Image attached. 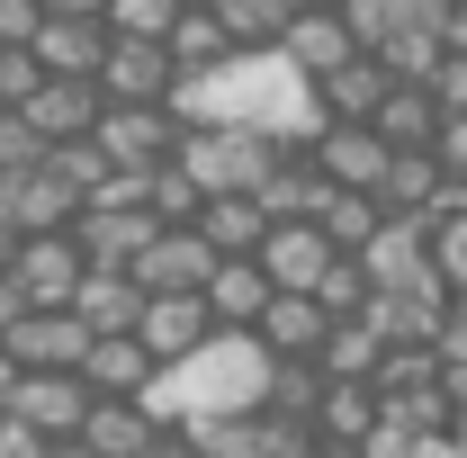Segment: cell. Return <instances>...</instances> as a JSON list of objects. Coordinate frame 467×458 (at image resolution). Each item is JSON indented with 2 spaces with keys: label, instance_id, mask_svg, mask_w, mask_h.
Segmentation results:
<instances>
[{
  "label": "cell",
  "instance_id": "obj_1",
  "mask_svg": "<svg viewBox=\"0 0 467 458\" xmlns=\"http://www.w3.org/2000/svg\"><path fill=\"white\" fill-rule=\"evenodd\" d=\"M279 153H288V135H270V126H252V117H198V126L180 135L171 162L216 198V189H261Z\"/></svg>",
  "mask_w": 467,
  "mask_h": 458
},
{
  "label": "cell",
  "instance_id": "obj_2",
  "mask_svg": "<svg viewBox=\"0 0 467 458\" xmlns=\"http://www.w3.org/2000/svg\"><path fill=\"white\" fill-rule=\"evenodd\" d=\"M90 378L81 369H27L18 378V396H9V413L46 441V450H81V422H90Z\"/></svg>",
  "mask_w": 467,
  "mask_h": 458
},
{
  "label": "cell",
  "instance_id": "obj_3",
  "mask_svg": "<svg viewBox=\"0 0 467 458\" xmlns=\"http://www.w3.org/2000/svg\"><path fill=\"white\" fill-rule=\"evenodd\" d=\"M0 207H9L18 234H55V225H72V216L90 207V189L46 153V162H27V172H0Z\"/></svg>",
  "mask_w": 467,
  "mask_h": 458
},
{
  "label": "cell",
  "instance_id": "obj_4",
  "mask_svg": "<svg viewBox=\"0 0 467 458\" xmlns=\"http://www.w3.org/2000/svg\"><path fill=\"white\" fill-rule=\"evenodd\" d=\"M90 135L109 144V162H171V153H180V135H189V126H180V117H171V99H109Z\"/></svg>",
  "mask_w": 467,
  "mask_h": 458
},
{
  "label": "cell",
  "instance_id": "obj_5",
  "mask_svg": "<svg viewBox=\"0 0 467 458\" xmlns=\"http://www.w3.org/2000/svg\"><path fill=\"white\" fill-rule=\"evenodd\" d=\"M135 333H144V350H153V359L171 369V359H189L198 342H216L225 324H216L207 287H153V297H144V324H135Z\"/></svg>",
  "mask_w": 467,
  "mask_h": 458
},
{
  "label": "cell",
  "instance_id": "obj_6",
  "mask_svg": "<svg viewBox=\"0 0 467 458\" xmlns=\"http://www.w3.org/2000/svg\"><path fill=\"white\" fill-rule=\"evenodd\" d=\"M324 333H333V306L315 287H270V306L252 315V342L270 359H324Z\"/></svg>",
  "mask_w": 467,
  "mask_h": 458
},
{
  "label": "cell",
  "instance_id": "obj_7",
  "mask_svg": "<svg viewBox=\"0 0 467 458\" xmlns=\"http://www.w3.org/2000/svg\"><path fill=\"white\" fill-rule=\"evenodd\" d=\"M9 270H18V287H27V306H72L90 252H81V234H72V225H55V234H18Z\"/></svg>",
  "mask_w": 467,
  "mask_h": 458
},
{
  "label": "cell",
  "instance_id": "obj_8",
  "mask_svg": "<svg viewBox=\"0 0 467 458\" xmlns=\"http://www.w3.org/2000/svg\"><path fill=\"white\" fill-rule=\"evenodd\" d=\"M333 234H324V216H270V234H261V270H270V287H315L324 270H333Z\"/></svg>",
  "mask_w": 467,
  "mask_h": 458
},
{
  "label": "cell",
  "instance_id": "obj_9",
  "mask_svg": "<svg viewBox=\"0 0 467 458\" xmlns=\"http://www.w3.org/2000/svg\"><path fill=\"white\" fill-rule=\"evenodd\" d=\"M279 55H288L306 81H324L333 63H350V55H359V36H350L342 0H296V18H288V36H279Z\"/></svg>",
  "mask_w": 467,
  "mask_h": 458
},
{
  "label": "cell",
  "instance_id": "obj_10",
  "mask_svg": "<svg viewBox=\"0 0 467 458\" xmlns=\"http://www.w3.org/2000/svg\"><path fill=\"white\" fill-rule=\"evenodd\" d=\"M171 81H180L171 36H109V63H99L109 99H171Z\"/></svg>",
  "mask_w": 467,
  "mask_h": 458
},
{
  "label": "cell",
  "instance_id": "obj_11",
  "mask_svg": "<svg viewBox=\"0 0 467 458\" xmlns=\"http://www.w3.org/2000/svg\"><path fill=\"white\" fill-rule=\"evenodd\" d=\"M72 234H81V252H90V261L135 270V252L162 234V216H153V207H126V198H90V207L72 216Z\"/></svg>",
  "mask_w": 467,
  "mask_h": 458
},
{
  "label": "cell",
  "instance_id": "obj_12",
  "mask_svg": "<svg viewBox=\"0 0 467 458\" xmlns=\"http://www.w3.org/2000/svg\"><path fill=\"white\" fill-rule=\"evenodd\" d=\"M18 109L36 117V135H46V144H63V135H90V126H99L109 90H99L90 72H46V81H36V90L18 99Z\"/></svg>",
  "mask_w": 467,
  "mask_h": 458
},
{
  "label": "cell",
  "instance_id": "obj_13",
  "mask_svg": "<svg viewBox=\"0 0 467 458\" xmlns=\"http://www.w3.org/2000/svg\"><path fill=\"white\" fill-rule=\"evenodd\" d=\"M9 350H18V369H81L90 324H81V306H27L9 324Z\"/></svg>",
  "mask_w": 467,
  "mask_h": 458
},
{
  "label": "cell",
  "instance_id": "obj_14",
  "mask_svg": "<svg viewBox=\"0 0 467 458\" xmlns=\"http://www.w3.org/2000/svg\"><path fill=\"white\" fill-rule=\"evenodd\" d=\"M216 261H225V252L207 243V225H162L144 252H135V279L144 287H207Z\"/></svg>",
  "mask_w": 467,
  "mask_h": 458
},
{
  "label": "cell",
  "instance_id": "obj_15",
  "mask_svg": "<svg viewBox=\"0 0 467 458\" xmlns=\"http://www.w3.org/2000/svg\"><path fill=\"white\" fill-rule=\"evenodd\" d=\"M144 297H153V287L135 279V270H109V261H90L81 287H72V306H81L90 333H135V324H144Z\"/></svg>",
  "mask_w": 467,
  "mask_h": 458
},
{
  "label": "cell",
  "instance_id": "obj_16",
  "mask_svg": "<svg viewBox=\"0 0 467 458\" xmlns=\"http://www.w3.org/2000/svg\"><path fill=\"white\" fill-rule=\"evenodd\" d=\"M81 378H90L99 396H144V387L162 378V359L144 350V333H90V350H81Z\"/></svg>",
  "mask_w": 467,
  "mask_h": 458
},
{
  "label": "cell",
  "instance_id": "obj_17",
  "mask_svg": "<svg viewBox=\"0 0 467 458\" xmlns=\"http://www.w3.org/2000/svg\"><path fill=\"white\" fill-rule=\"evenodd\" d=\"M378 378H324V404H315V441L324 450H359L378 432Z\"/></svg>",
  "mask_w": 467,
  "mask_h": 458
},
{
  "label": "cell",
  "instance_id": "obj_18",
  "mask_svg": "<svg viewBox=\"0 0 467 458\" xmlns=\"http://www.w3.org/2000/svg\"><path fill=\"white\" fill-rule=\"evenodd\" d=\"M396 90V72H387V55L378 46H359L350 63H333L324 81H315V99H324V117H378V99Z\"/></svg>",
  "mask_w": 467,
  "mask_h": 458
},
{
  "label": "cell",
  "instance_id": "obj_19",
  "mask_svg": "<svg viewBox=\"0 0 467 458\" xmlns=\"http://www.w3.org/2000/svg\"><path fill=\"white\" fill-rule=\"evenodd\" d=\"M207 306H216V324H243V333H252V315L270 306V270H261V252H225V261L207 270Z\"/></svg>",
  "mask_w": 467,
  "mask_h": 458
},
{
  "label": "cell",
  "instance_id": "obj_20",
  "mask_svg": "<svg viewBox=\"0 0 467 458\" xmlns=\"http://www.w3.org/2000/svg\"><path fill=\"white\" fill-rule=\"evenodd\" d=\"M198 225L216 252H261V234H270V207H261V189H216L207 207H198Z\"/></svg>",
  "mask_w": 467,
  "mask_h": 458
},
{
  "label": "cell",
  "instance_id": "obj_21",
  "mask_svg": "<svg viewBox=\"0 0 467 458\" xmlns=\"http://www.w3.org/2000/svg\"><path fill=\"white\" fill-rule=\"evenodd\" d=\"M189 450H207V458H270V422H261V404H243V413H189Z\"/></svg>",
  "mask_w": 467,
  "mask_h": 458
},
{
  "label": "cell",
  "instance_id": "obj_22",
  "mask_svg": "<svg viewBox=\"0 0 467 458\" xmlns=\"http://www.w3.org/2000/svg\"><path fill=\"white\" fill-rule=\"evenodd\" d=\"M171 55H180V72H216V63L234 55V36H225V18H216V0H189L171 18Z\"/></svg>",
  "mask_w": 467,
  "mask_h": 458
},
{
  "label": "cell",
  "instance_id": "obj_23",
  "mask_svg": "<svg viewBox=\"0 0 467 458\" xmlns=\"http://www.w3.org/2000/svg\"><path fill=\"white\" fill-rule=\"evenodd\" d=\"M378 135H387V144H431V135H441V99H431V81H396V90L378 99Z\"/></svg>",
  "mask_w": 467,
  "mask_h": 458
},
{
  "label": "cell",
  "instance_id": "obj_24",
  "mask_svg": "<svg viewBox=\"0 0 467 458\" xmlns=\"http://www.w3.org/2000/svg\"><path fill=\"white\" fill-rule=\"evenodd\" d=\"M378 359H387V333H378L368 315H333V333H324V369H333V378H378Z\"/></svg>",
  "mask_w": 467,
  "mask_h": 458
},
{
  "label": "cell",
  "instance_id": "obj_25",
  "mask_svg": "<svg viewBox=\"0 0 467 458\" xmlns=\"http://www.w3.org/2000/svg\"><path fill=\"white\" fill-rule=\"evenodd\" d=\"M216 18H225L234 55H261V46H279L296 18V0H216Z\"/></svg>",
  "mask_w": 467,
  "mask_h": 458
},
{
  "label": "cell",
  "instance_id": "obj_26",
  "mask_svg": "<svg viewBox=\"0 0 467 458\" xmlns=\"http://www.w3.org/2000/svg\"><path fill=\"white\" fill-rule=\"evenodd\" d=\"M324 378H333V369H324V359H270V413H296V422H315V404H324Z\"/></svg>",
  "mask_w": 467,
  "mask_h": 458
},
{
  "label": "cell",
  "instance_id": "obj_27",
  "mask_svg": "<svg viewBox=\"0 0 467 458\" xmlns=\"http://www.w3.org/2000/svg\"><path fill=\"white\" fill-rule=\"evenodd\" d=\"M378 225H387V198H378V189H333V198H324V234H333L342 252H359Z\"/></svg>",
  "mask_w": 467,
  "mask_h": 458
},
{
  "label": "cell",
  "instance_id": "obj_28",
  "mask_svg": "<svg viewBox=\"0 0 467 458\" xmlns=\"http://www.w3.org/2000/svg\"><path fill=\"white\" fill-rule=\"evenodd\" d=\"M368 261H359V252H333V270H324V279H315V297H324V306H333V315H359V306H368Z\"/></svg>",
  "mask_w": 467,
  "mask_h": 458
},
{
  "label": "cell",
  "instance_id": "obj_29",
  "mask_svg": "<svg viewBox=\"0 0 467 458\" xmlns=\"http://www.w3.org/2000/svg\"><path fill=\"white\" fill-rule=\"evenodd\" d=\"M198 207H207V189L180 172V162H162V172H153V216H162V225H198Z\"/></svg>",
  "mask_w": 467,
  "mask_h": 458
},
{
  "label": "cell",
  "instance_id": "obj_30",
  "mask_svg": "<svg viewBox=\"0 0 467 458\" xmlns=\"http://www.w3.org/2000/svg\"><path fill=\"white\" fill-rule=\"evenodd\" d=\"M431 261H441L450 287H467V207H441L431 216Z\"/></svg>",
  "mask_w": 467,
  "mask_h": 458
},
{
  "label": "cell",
  "instance_id": "obj_31",
  "mask_svg": "<svg viewBox=\"0 0 467 458\" xmlns=\"http://www.w3.org/2000/svg\"><path fill=\"white\" fill-rule=\"evenodd\" d=\"M189 0H109V27L117 36H171V18Z\"/></svg>",
  "mask_w": 467,
  "mask_h": 458
},
{
  "label": "cell",
  "instance_id": "obj_32",
  "mask_svg": "<svg viewBox=\"0 0 467 458\" xmlns=\"http://www.w3.org/2000/svg\"><path fill=\"white\" fill-rule=\"evenodd\" d=\"M27 162H46L36 117H27V109H0V172H27Z\"/></svg>",
  "mask_w": 467,
  "mask_h": 458
},
{
  "label": "cell",
  "instance_id": "obj_33",
  "mask_svg": "<svg viewBox=\"0 0 467 458\" xmlns=\"http://www.w3.org/2000/svg\"><path fill=\"white\" fill-rule=\"evenodd\" d=\"M46 81V63H36V46H0V109H18L27 90Z\"/></svg>",
  "mask_w": 467,
  "mask_h": 458
},
{
  "label": "cell",
  "instance_id": "obj_34",
  "mask_svg": "<svg viewBox=\"0 0 467 458\" xmlns=\"http://www.w3.org/2000/svg\"><path fill=\"white\" fill-rule=\"evenodd\" d=\"M46 27V0H0V46H27Z\"/></svg>",
  "mask_w": 467,
  "mask_h": 458
},
{
  "label": "cell",
  "instance_id": "obj_35",
  "mask_svg": "<svg viewBox=\"0 0 467 458\" xmlns=\"http://www.w3.org/2000/svg\"><path fill=\"white\" fill-rule=\"evenodd\" d=\"M0 458H55V450H46V441H36V432H27V422L0 404Z\"/></svg>",
  "mask_w": 467,
  "mask_h": 458
},
{
  "label": "cell",
  "instance_id": "obj_36",
  "mask_svg": "<svg viewBox=\"0 0 467 458\" xmlns=\"http://www.w3.org/2000/svg\"><path fill=\"white\" fill-rule=\"evenodd\" d=\"M18 315H27V287H18V270H9V261H0V333H9Z\"/></svg>",
  "mask_w": 467,
  "mask_h": 458
},
{
  "label": "cell",
  "instance_id": "obj_37",
  "mask_svg": "<svg viewBox=\"0 0 467 458\" xmlns=\"http://www.w3.org/2000/svg\"><path fill=\"white\" fill-rule=\"evenodd\" d=\"M18 378H27V369H18V350H9V333H0V404L18 396Z\"/></svg>",
  "mask_w": 467,
  "mask_h": 458
},
{
  "label": "cell",
  "instance_id": "obj_38",
  "mask_svg": "<svg viewBox=\"0 0 467 458\" xmlns=\"http://www.w3.org/2000/svg\"><path fill=\"white\" fill-rule=\"evenodd\" d=\"M450 46H467V0H450Z\"/></svg>",
  "mask_w": 467,
  "mask_h": 458
}]
</instances>
